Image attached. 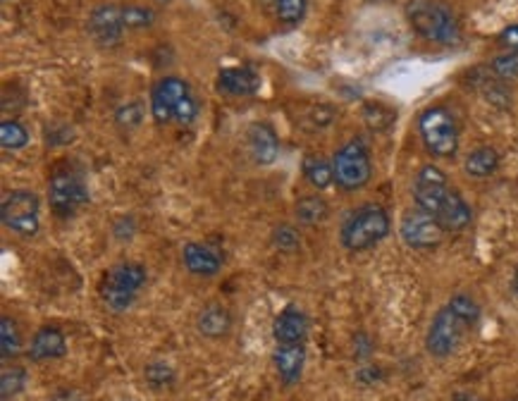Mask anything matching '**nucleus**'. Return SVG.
<instances>
[{
	"label": "nucleus",
	"mask_w": 518,
	"mask_h": 401,
	"mask_svg": "<svg viewBox=\"0 0 518 401\" xmlns=\"http://www.w3.org/2000/svg\"><path fill=\"white\" fill-rule=\"evenodd\" d=\"M26 385V373L22 368H3L0 373V392H3V401L10 396H17Z\"/></svg>",
	"instance_id": "29"
},
{
	"label": "nucleus",
	"mask_w": 518,
	"mask_h": 401,
	"mask_svg": "<svg viewBox=\"0 0 518 401\" xmlns=\"http://www.w3.org/2000/svg\"><path fill=\"white\" fill-rule=\"evenodd\" d=\"M389 215L380 205H363L344 220L340 232L341 246L347 251H368L389 234Z\"/></svg>",
	"instance_id": "2"
},
{
	"label": "nucleus",
	"mask_w": 518,
	"mask_h": 401,
	"mask_svg": "<svg viewBox=\"0 0 518 401\" xmlns=\"http://www.w3.org/2000/svg\"><path fill=\"white\" fill-rule=\"evenodd\" d=\"M0 144L5 151H20L29 144V132L14 119H3L0 125Z\"/></svg>",
	"instance_id": "25"
},
{
	"label": "nucleus",
	"mask_w": 518,
	"mask_h": 401,
	"mask_svg": "<svg viewBox=\"0 0 518 401\" xmlns=\"http://www.w3.org/2000/svg\"><path fill=\"white\" fill-rule=\"evenodd\" d=\"M464 167H466V172L471 177L478 179L490 177V175L499 167V153L494 151V148H490V146H480V148L468 153Z\"/></svg>",
	"instance_id": "21"
},
{
	"label": "nucleus",
	"mask_w": 518,
	"mask_h": 401,
	"mask_svg": "<svg viewBox=\"0 0 518 401\" xmlns=\"http://www.w3.org/2000/svg\"><path fill=\"white\" fill-rule=\"evenodd\" d=\"M217 89L227 96H254L261 89V74L251 67H227L217 74Z\"/></svg>",
	"instance_id": "16"
},
{
	"label": "nucleus",
	"mask_w": 518,
	"mask_h": 401,
	"mask_svg": "<svg viewBox=\"0 0 518 401\" xmlns=\"http://www.w3.org/2000/svg\"><path fill=\"white\" fill-rule=\"evenodd\" d=\"M328 215L330 208L321 196H303L296 204V217L303 224H321L328 220Z\"/></svg>",
	"instance_id": "23"
},
{
	"label": "nucleus",
	"mask_w": 518,
	"mask_h": 401,
	"mask_svg": "<svg viewBox=\"0 0 518 401\" xmlns=\"http://www.w3.org/2000/svg\"><path fill=\"white\" fill-rule=\"evenodd\" d=\"M146 380L151 382L153 387H165L172 382V370L165 363H151L146 368Z\"/></svg>",
	"instance_id": "32"
},
{
	"label": "nucleus",
	"mask_w": 518,
	"mask_h": 401,
	"mask_svg": "<svg viewBox=\"0 0 518 401\" xmlns=\"http://www.w3.org/2000/svg\"><path fill=\"white\" fill-rule=\"evenodd\" d=\"M454 401H483L480 396L471 395V392H461V395H456V399Z\"/></svg>",
	"instance_id": "36"
},
{
	"label": "nucleus",
	"mask_w": 518,
	"mask_h": 401,
	"mask_svg": "<svg viewBox=\"0 0 518 401\" xmlns=\"http://www.w3.org/2000/svg\"><path fill=\"white\" fill-rule=\"evenodd\" d=\"M437 223H440V227L445 232H461L466 230L468 224H471L473 220V213H471V205L464 201V196H461L459 191H454L452 198L446 201L445 208L440 211V215L435 217Z\"/></svg>",
	"instance_id": "19"
},
{
	"label": "nucleus",
	"mask_w": 518,
	"mask_h": 401,
	"mask_svg": "<svg viewBox=\"0 0 518 401\" xmlns=\"http://www.w3.org/2000/svg\"><path fill=\"white\" fill-rule=\"evenodd\" d=\"M67 354L65 335L58 328H41L32 339L29 347V358L36 363L53 361V358H62Z\"/></svg>",
	"instance_id": "18"
},
{
	"label": "nucleus",
	"mask_w": 518,
	"mask_h": 401,
	"mask_svg": "<svg viewBox=\"0 0 518 401\" xmlns=\"http://www.w3.org/2000/svg\"><path fill=\"white\" fill-rule=\"evenodd\" d=\"M303 177L309 179L315 189H328L335 182V170H332V163H328L322 156H306L303 158Z\"/></svg>",
	"instance_id": "22"
},
{
	"label": "nucleus",
	"mask_w": 518,
	"mask_h": 401,
	"mask_svg": "<svg viewBox=\"0 0 518 401\" xmlns=\"http://www.w3.org/2000/svg\"><path fill=\"white\" fill-rule=\"evenodd\" d=\"M442 234H445V230L440 227V223L420 208L407 211L401 217V239L411 249H433L442 242Z\"/></svg>",
	"instance_id": "11"
},
{
	"label": "nucleus",
	"mask_w": 518,
	"mask_h": 401,
	"mask_svg": "<svg viewBox=\"0 0 518 401\" xmlns=\"http://www.w3.org/2000/svg\"><path fill=\"white\" fill-rule=\"evenodd\" d=\"M246 141H249L251 158L256 160L258 165H273L280 156V138H277L275 129L268 122L251 125Z\"/></svg>",
	"instance_id": "13"
},
{
	"label": "nucleus",
	"mask_w": 518,
	"mask_h": 401,
	"mask_svg": "<svg viewBox=\"0 0 518 401\" xmlns=\"http://www.w3.org/2000/svg\"><path fill=\"white\" fill-rule=\"evenodd\" d=\"M160 3H165V0H160Z\"/></svg>",
	"instance_id": "38"
},
{
	"label": "nucleus",
	"mask_w": 518,
	"mask_h": 401,
	"mask_svg": "<svg viewBox=\"0 0 518 401\" xmlns=\"http://www.w3.org/2000/svg\"><path fill=\"white\" fill-rule=\"evenodd\" d=\"M0 217L7 230L20 237H34L41 230V201L34 191L17 189L5 194L0 204Z\"/></svg>",
	"instance_id": "6"
},
{
	"label": "nucleus",
	"mask_w": 518,
	"mask_h": 401,
	"mask_svg": "<svg viewBox=\"0 0 518 401\" xmlns=\"http://www.w3.org/2000/svg\"><path fill=\"white\" fill-rule=\"evenodd\" d=\"M197 325H198V332H201L204 337H210V339L225 337L232 328L230 310L223 309V306H217V303H213V306L201 310Z\"/></svg>",
	"instance_id": "20"
},
{
	"label": "nucleus",
	"mask_w": 518,
	"mask_h": 401,
	"mask_svg": "<svg viewBox=\"0 0 518 401\" xmlns=\"http://www.w3.org/2000/svg\"><path fill=\"white\" fill-rule=\"evenodd\" d=\"M490 72L493 77L502 81L518 80V51H509V53H502L490 62Z\"/></svg>",
	"instance_id": "28"
},
{
	"label": "nucleus",
	"mask_w": 518,
	"mask_h": 401,
	"mask_svg": "<svg viewBox=\"0 0 518 401\" xmlns=\"http://www.w3.org/2000/svg\"><path fill=\"white\" fill-rule=\"evenodd\" d=\"M306 332H309V320L303 316V310L296 306H287L280 310L273 322V335H275L277 344H303Z\"/></svg>",
	"instance_id": "15"
},
{
	"label": "nucleus",
	"mask_w": 518,
	"mask_h": 401,
	"mask_svg": "<svg viewBox=\"0 0 518 401\" xmlns=\"http://www.w3.org/2000/svg\"><path fill=\"white\" fill-rule=\"evenodd\" d=\"M512 284H513V291H516V294H518V268L513 270V282Z\"/></svg>",
	"instance_id": "37"
},
{
	"label": "nucleus",
	"mask_w": 518,
	"mask_h": 401,
	"mask_svg": "<svg viewBox=\"0 0 518 401\" xmlns=\"http://www.w3.org/2000/svg\"><path fill=\"white\" fill-rule=\"evenodd\" d=\"M125 32L127 29L125 17H122V7L101 5L89 17V33H91L99 46H115Z\"/></svg>",
	"instance_id": "12"
},
{
	"label": "nucleus",
	"mask_w": 518,
	"mask_h": 401,
	"mask_svg": "<svg viewBox=\"0 0 518 401\" xmlns=\"http://www.w3.org/2000/svg\"><path fill=\"white\" fill-rule=\"evenodd\" d=\"M306 10H309V0H275L277 20L287 24V27L299 24L303 20Z\"/></svg>",
	"instance_id": "26"
},
{
	"label": "nucleus",
	"mask_w": 518,
	"mask_h": 401,
	"mask_svg": "<svg viewBox=\"0 0 518 401\" xmlns=\"http://www.w3.org/2000/svg\"><path fill=\"white\" fill-rule=\"evenodd\" d=\"M446 306H449V309H452L454 313H459V316L464 318V320L471 322V325H475V322L480 320V306L475 301H473V299L468 294L452 296Z\"/></svg>",
	"instance_id": "30"
},
{
	"label": "nucleus",
	"mask_w": 518,
	"mask_h": 401,
	"mask_svg": "<svg viewBox=\"0 0 518 401\" xmlns=\"http://www.w3.org/2000/svg\"><path fill=\"white\" fill-rule=\"evenodd\" d=\"M497 41H499V43H502V46L513 48V51H518V24H512V27H506L504 32L499 33Z\"/></svg>",
	"instance_id": "34"
},
{
	"label": "nucleus",
	"mask_w": 518,
	"mask_h": 401,
	"mask_svg": "<svg viewBox=\"0 0 518 401\" xmlns=\"http://www.w3.org/2000/svg\"><path fill=\"white\" fill-rule=\"evenodd\" d=\"M407 17L414 32L430 43L449 46L459 41V22L440 0H411L407 5Z\"/></svg>",
	"instance_id": "1"
},
{
	"label": "nucleus",
	"mask_w": 518,
	"mask_h": 401,
	"mask_svg": "<svg viewBox=\"0 0 518 401\" xmlns=\"http://www.w3.org/2000/svg\"><path fill=\"white\" fill-rule=\"evenodd\" d=\"M182 261L191 275L197 277H216L217 272H220V268H223L220 253L210 249L208 243H198V242L184 243Z\"/></svg>",
	"instance_id": "14"
},
{
	"label": "nucleus",
	"mask_w": 518,
	"mask_h": 401,
	"mask_svg": "<svg viewBox=\"0 0 518 401\" xmlns=\"http://www.w3.org/2000/svg\"><path fill=\"white\" fill-rule=\"evenodd\" d=\"M420 141L435 158H454L459 151V125L452 112L442 106H433L420 112Z\"/></svg>",
	"instance_id": "3"
},
{
	"label": "nucleus",
	"mask_w": 518,
	"mask_h": 401,
	"mask_svg": "<svg viewBox=\"0 0 518 401\" xmlns=\"http://www.w3.org/2000/svg\"><path fill=\"white\" fill-rule=\"evenodd\" d=\"M48 201L55 215L70 217L89 204V191L77 172L72 170H58L53 172L51 182H48Z\"/></svg>",
	"instance_id": "9"
},
{
	"label": "nucleus",
	"mask_w": 518,
	"mask_h": 401,
	"mask_svg": "<svg viewBox=\"0 0 518 401\" xmlns=\"http://www.w3.org/2000/svg\"><path fill=\"white\" fill-rule=\"evenodd\" d=\"M456 189L449 186V177L437 165H423L414 179V198L420 211L437 217L445 204L452 198Z\"/></svg>",
	"instance_id": "8"
},
{
	"label": "nucleus",
	"mask_w": 518,
	"mask_h": 401,
	"mask_svg": "<svg viewBox=\"0 0 518 401\" xmlns=\"http://www.w3.org/2000/svg\"><path fill=\"white\" fill-rule=\"evenodd\" d=\"M20 348L22 335L17 322L10 316H3L0 318V354H3V358L7 361V358H14V356L20 354Z\"/></svg>",
	"instance_id": "24"
},
{
	"label": "nucleus",
	"mask_w": 518,
	"mask_h": 401,
	"mask_svg": "<svg viewBox=\"0 0 518 401\" xmlns=\"http://www.w3.org/2000/svg\"><path fill=\"white\" fill-rule=\"evenodd\" d=\"M146 284V270L139 263H120L105 275L103 280V296L105 306L112 313H122L137 301L139 291L144 290Z\"/></svg>",
	"instance_id": "4"
},
{
	"label": "nucleus",
	"mask_w": 518,
	"mask_h": 401,
	"mask_svg": "<svg viewBox=\"0 0 518 401\" xmlns=\"http://www.w3.org/2000/svg\"><path fill=\"white\" fill-rule=\"evenodd\" d=\"M48 401H82V396H79L74 389H60V392H55Z\"/></svg>",
	"instance_id": "35"
},
{
	"label": "nucleus",
	"mask_w": 518,
	"mask_h": 401,
	"mask_svg": "<svg viewBox=\"0 0 518 401\" xmlns=\"http://www.w3.org/2000/svg\"><path fill=\"white\" fill-rule=\"evenodd\" d=\"M191 93L189 84L179 77H165L151 89V115L156 125H168L175 119L182 103Z\"/></svg>",
	"instance_id": "10"
},
{
	"label": "nucleus",
	"mask_w": 518,
	"mask_h": 401,
	"mask_svg": "<svg viewBox=\"0 0 518 401\" xmlns=\"http://www.w3.org/2000/svg\"><path fill=\"white\" fill-rule=\"evenodd\" d=\"M332 170H335V182L344 191H359L370 182L373 165H370V153L366 144L354 138L341 146L332 158Z\"/></svg>",
	"instance_id": "5"
},
{
	"label": "nucleus",
	"mask_w": 518,
	"mask_h": 401,
	"mask_svg": "<svg viewBox=\"0 0 518 401\" xmlns=\"http://www.w3.org/2000/svg\"><path fill=\"white\" fill-rule=\"evenodd\" d=\"M273 239H275L277 249L284 251V253H292V251L299 249V234H296L294 227H289V224L277 227L275 234H273Z\"/></svg>",
	"instance_id": "31"
},
{
	"label": "nucleus",
	"mask_w": 518,
	"mask_h": 401,
	"mask_svg": "<svg viewBox=\"0 0 518 401\" xmlns=\"http://www.w3.org/2000/svg\"><path fill=\"white\" fill-rule=\"evenodd\" d=\"M141 122V106L139 103H127L118 110V125L137 127Z\"/></svg>",
	"instance_id": "33"
},
{
	"label": "nucleus",
	"mask_w": 518,
	"mask_h": 401,
	"mask_svg": "<svg viewBox=\"0 0 518 401\" xmlns=\"http://www.w3.org/2000/svg\"><path fill=\"white\" fill-rule=\"evenodd\" d=\"M273 361H275V370L280 375V380L284 385H296V382L302 380L303 363H306V348H303V344H277Z\"/></svg>",
	"instance_id": "17"
},
{
	"label": "nucleus",
	"mask_w": 518,
	"mask_h": 401,
	"mask_svg": "<svg viewBox=\"0 0 518 401\" xmlns=\"http://www.w3.org/2000/svg\"><path fill=\"white\" fill-rule=\"evenodd\" d=\"M471 328H473L471 322H466L459 313H454L449 306H445L442 310H437L433 325L427 329V339H426L427 351L433 356H437V358L452 356L454 351L461 347L464 337H466V332Z\"/></svg>",
	"instance_id": "7"
},
{
	"label": "nucleus",
	"mask_w": 518,
	"mask_h": 401,
	"mask_svg": "<svg viewBox=\"0 0 518 401\" xmlns=\"http://www.w3.org/2000/svg\"><path fill=\"white\" fill-rule=\"evenodd\" d=\"M122 17H125L127 32H139V29L153 27L156 13L146 5H125L122 7Z\"/></svg>",
	"instance_id": "27"
}]
</instances>
